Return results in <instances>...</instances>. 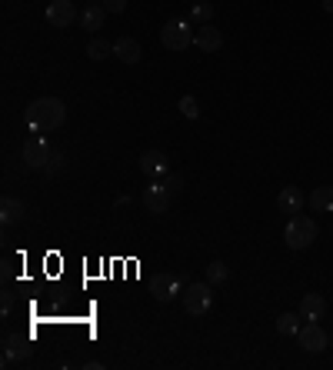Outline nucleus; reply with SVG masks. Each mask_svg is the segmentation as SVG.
Returning <instances> with one entry per match:
<instances>
[{
  "instance_id": "1",
  "label": "nucleus",
  "mask_w": 333,
  "mask_h": 370,
  "mask_svg": "<svg viewBox=\"0 0 333 370\" xmlns=\"http://www.w3.org/2000/svg\"><path fill=\"white\" fill-rule=\"evenodd\" d=\"M67 120V107L60 97H40L27 107V127L34 134H51V130L64 127Z\"/></svg>"
},
{
  "instance_id": "2",
  "label": "nucleus",
  "mask_w": 333,
  "mask_h": 370,
  "mask_svg": "<svg viewBox=\"0 0 333 370\" xmlns=\"http://www.w3.org/2000/svg\"><path fill=\"white\" fill-rule=\"evenodd\" d=\"M283 241H287L290 250H307L310 243L317 241V224H313V217L294 214V217L287 220V227H283Z\"/></svg>"
},
{
  "instance_id": "3",
  "label": "nucleus",
  "mask_w": 333,
  "mask_h": 370,
  "mask_svg": "<svg viewBox=\"0 0 333 370\" xmlns=\"http://www.w3.org/2000/svg\"><path fill=\"white\" fill-rule=\"evenodd\" d=\"M193 34H197V27H190L187 20L174 17V20H166V24L160 27V44H164L166 51L183 53L193 44Z\"/></svg>"
},
{
  "instance_id": "4",
  "label": "nucleus",
  "mask_w": 333,
  "mask_h": 370,
  "mask_svg": "<svg viewBox=\"0 0 333 370\" xmlns=\"http://www.w3.org/2000/svg\"><path fill=\"white\" fill-rule=\"evenodd\" d=\"M210 307H214L210 283H187V287H183V310H187L190 317H204Z\"/></svg>"
},
{
  "instance_id": "5",
  "label": "nucleus",
  "mask_w": 333,
  "mask_h": 370,
  "mask_svg": "<svg viewBox=\"0 0 333 370\" xmlns=\"http://www.w3.org/2000/svg\"><path fill=\"white\" fill-rule=\"evenodd\" d=\"M170 187H174V177L150 180L147 191H143V207L150 214H166V207H170Z\"/></svg>"
},
{
  "instance_id": "6",
  "label": "nucleus",
  "mask_w": 333,
  "mask_h": 370,
  "mask_svg": "<svg viewBox=\"0 0 333 370\" xmlns=\"http://www.w3.org/2000/svg\"><path fill=\"white\" fill-rule=\"evenodd\" d=\"M296 344L303 347L307 354H320V350H327V344H330V337L323 333V327L317 324V320H307L300 331H296Z\"/></svg>"
},
{
  "instance_id": "7",
  "label": "nucleus",
  "mask_w": 333,
  "mask_h": 370,
  "mask_svg": "<svg viewBox=\"0 0 333 370\" xmlns=\"http://www.w3.org/2000/svg\"><path fill=\"white\" fill-rule=\"evenodd\" d=\"M51 143L44 141V137H34V141H27L24 143V151H20V160H24L27 167H47V160H51Z\"/></svg>"
},
{
  "instance_id": "8",
  "label": "nucleus",
  "mask_w": 333,
  "mask_h": 370,
  "mask_svg": "<svg viewBox=\"0 0 333 370\" xmlns=\"http://www.w3.org/2000/svg\"><path fill=\"white\" fill-rule=\"evenodd\" d=\"M141 170L150 180H164V177H170V160H166L164 151H147L141 157Z\"/></svg>"
},
{
  "instance_id": "9",
  "label": "nucleus",
  "mask_w": 333,
  "mask_h": 370,
  "mask_svg": "<svg viewBox=\"0 0 333 370\" xmlns=\"http://www.w3.org/2000/svg\"><path fill=\"white\" fill-rule=\"evenodd\" d=\"M34 354V347H30V333H7L4 337V360L11 364V360H27Z\"/></svg>"
},
{
  "instance_id": "10",
  "label": "nucleus",
  "mask_w": 333,
  "mask_h": 370,
  "mask_svg": "<svg viewBox=\"0 0 333 370\" xmlns=\"http://www.w3.org/2000/svg\"><path fill=\"white\" fill-rule=\"evenodd\" d=\"M193 47H197V51H204V53H217L220 47H223V34H220L217 27L200 24V27H197V34H193Z\"/></svg>"
},
{
  "instance_id": "11",
  "label": "nucleus",
  "mask_w": 333,
  "mask_h": 370,
  "mask_svg": "<svg viewBox=\"0 0 333 370\" xmlns=\"http://www.w3.org/2000/svg\"><path fill=\"white\" fill-rule=\"evenodd\" d=\"M74 17H77V13H74V4H70V0H51V4H47V24L57 27V30H60V27H70Z\"/></svg>"
},
{
  "instance_id": "12",
  "label": "nucleus",
  "mask_w": 333,
  "mask_h": 370,
  "mask_svg": "<svg viewBox=\"0 0 333 370\" xmlns=\"http://www.w3.org/2000/svg\"><path fill=\"white\" fill-rule=\"evenodd\" d=\"M187 281V277H170V274H157L154 281H150V291H154V297L160 300V304H166V300H174V294H180V283Z\"/></svg>"
},
{
  "instance_id": "13",
  "label": "nucleus",
  "mask_w": 333,
  "mask_h": 370,
  "mask_svg": "<svg viewBox=\"0 0 333 370\" xmlns=\"http://www.w3.org/2000/svg\"><path fill=\"white\" fill-rule=\"evenodd\" d=\"M296 314L303 320H320L323 314H327V300H323V294H303V300H300V307H296Z\"/></svg>"
},
{
  "instance_id": "14",
  "label": "nucleus",
  "mask_w": 333,
  "mask_h": 370,
  "mask_svg": "<svg viewBox=\"0 0 333 370\" xmlns=\"http://www.w3.org/2000/svg\"><path fill=\"white\" fill-rule=\"evenodd\" d=\"M303 204H307V197H303L300 187H283L280 197H277V207H280L283 214H300Z\"/></svg>"
},
{
  "instance_id": "15",
  "label": "nucleus",
  "mask_w": 333,
  "mask_h": 370,
  "mask_svg": "<svg viewBox=\"0 0 333 370\" xmlns=\"http://www.w3.org/2000/svg\"><path fill=\"white\" fill-rule=\"evenodd\" d=\"M114 53L124 60V64H137L143 57V51H141V44L133 37H120V40H114Z\"/></svg>"
},
{
  "instance_id": "16",
  "label": "nucleus",
  "mask_w": 333,
  "mask_h": 370,
  "mask_svg": "<svg viewBox=\"0 0 333 370\" xmlns=\"http://www.w3.org/2000/svg\"><path fill=\"white\" fill-rule=\"evenodd\" d=\"M107 7H103V4H90L87 11L80 13V24H84V30H100L103 27V20H107Z\"/></svg>"
},
{
  "instance_id": "17",
  "label": "nucleus",
  "mask_w": 333,
  "mask_h": 370,
  "mask_svg": "<svg viewBox=\"0 0 333 370\" xmlns=\"http://www.w3.org/2000/svg\"><path fill=\"white\" fill-rule=\"evenodd\" d=\"M307 200H310V207H313V214H330L333 210V187H317Z\"/></svg>"
},
{
  "instance_id": "18",
  "label": "nucleus",
  "mask_w": 333,
  "mask_h": 370,
  "mask_svg": "<svg viewBox=\"0 0 333 370\" xmlns=\"http://www.w3.org/2000/svg\"><path fill=\"white\" fill-rule=\"evenodd\" d=\"M0 220H4V224H20V220H24V204L13 200V197H4V204H0Z\"/></svg>"
},
{
  "instance_id": "19",
  "label": "nucleus",
  "mask_w": 333,
  "mask_h": 370,
  "mask_svg": "<svg viewBox=\"0 0 333 370\" xmlns=\"http://www.w3.org/2000/svg\"><path fill=\"white\" fill-rule=\"evenodd\" d=\"M110 53H114V44H110V40L93 37V40L87 44V57H90V60H107Z\"/></svg>"
},
{
  "instance_id": "20",
  "label": "nucleus",
  "mask_w": 333,
  "mask_h": 370,
  "mask_svg": "<svg viewBox=\"0 0 333 370\" xmlns=\"http://www.w3.org/2000/svg\"><path fill=\"white\" fill-rule=\"evenodd\" d=\"M300 314H280L277 317V333H283V337H296V331H300Z\"/></svg>"
},
{
  "instance_id": "21",
  "label": "nucleus",
  "mask_w": 333,
  "mask_h": 370,
  "mask_svg": "<svg viewBox=\"0 0 333 370\" xmlns=\"http://www.w3.org/2000/svg\"><path fill=\"white\" fill-rule=\"evenodd\" d=\"M227 277H230V270H227L223 260H210L207 264V283H223Z\"/></svg>"
},
{
  "instance_id": "22",
  "label": "nucleus",
  "mask_w": 333,
  "mask_h": 370,
  "mask_svg": "<svg viewBox=\"0 0 333 370\" xmlns=\"http://www.w3.org/2000/svg\"><path fill=\"white\" fill-rule=\"evenodd\" d=\"M180 114L190 117V120H197V117H200V103H197V97H190V94H187V97H180Z\"/></svg>"
},
{
  "instance_id": "23",
  "label": "nucleus",
  "mask_w": 333,
  "mask_h": 370,
  "mask_svg": "<svg viewBox=\"0 0 333 370\" xmlns=\"http://www.w3.org/2000/svg\"><path fill=\"white\" fill-rule=\"evenodd\" d=\"M193 20H200V24H210V17H214V7L210 4H193Z\"/></svg>"
},
{
  "instance_id": "24",
  "label": "nucleus",
  "mask_w": 333,
  "mask_h": 370,
  "mask_svg": "<svg viewBox=\"0 0 333 370\" xmlns=\"http://www.w3.org/2000/svg\"><path fill=\"white\" fill-rule=\"evenodd\" d=\"M60 167H64V153L53 151V153H51V160H47V170L53 174V170H60Z\"/></svg>"
},
{
  "instance_id": "25",
  "label": "nucleus",
  "mask_w": 333,
  "mask_h": 370,
  "mask_svg": "<svg viewBox=\"0 0 333 370\" xmlns=\"http://www.w3.org/2000/svg\"><path fill=\"white\" fill-rule=\"evenodd\" d=\"M103 7H107V11L110 13H124V7H127V0H100Z\"/></svg>"
},
{
  "instance_id": "26",
  "label": "nucleus",
  "mask_w": 333,
  "mask_h": 370,
  "mask_svg": "<svg viewBox=\"0 0 333 370\" xmlns=\"http://www.w3.org/2000/svg\"><path fill=\"white\" fill-rule=\"evenodd\" d=\"M11 307H13V294L4 297V314H11Z\"/></svg>"
},
{
  "instance_id": "27",
  "label": "nucleus",
  "mask_w": 333,
  "mask_h": 370,
  "mask_svg": "<svg viewBox=\"0 0 333 370\" xmlns=\"http://www.w3.org/2000/svg\"><path fill=\"white\" fill-rule=\"evenodd\" d=\"M323 11H327V13H333V0H323Z\"/></svg>"
},
{
  "instance_id": "28",
  "label": "nucleus",
  "mask_w": 333,
  "mask_h": 370,
  "mask_svg": "<svg viewBox=\"0 0 333 370\" xmlns=\"http://www.w3.org/2000/svg\"><path fill=\"white\" fill-rule=\"evenodd\" d=\"M330 347H333V337H330Z\"/></svg>"
},
{
  "instance_id": "29",
  "label": "nucleus",
  "mask_w": 333,
  "mask_h": 370,
  "mask_svg": "<svg viewBox=\"0 0 333 370\" xmlns=\"http://www.w3.org/2000/svg\"><path fill=\"white\" fill-rule=\"evenodd\" d=\"M90 4H97V0H90Z\"/></svg>"
}]
</instances>
